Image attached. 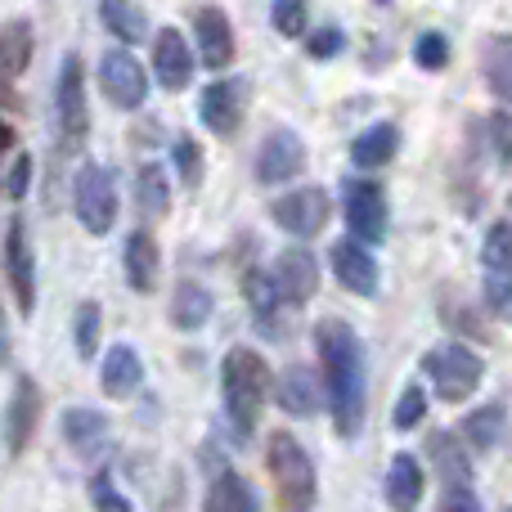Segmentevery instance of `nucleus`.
<instances>
[{
	"label": "nucleus",
	"mask_w": 512,
	"mask_h": 512,
	"mask_svg": "<svg viewBox=\"0 0 512 512\" xmlns=\"http://www.w3.org/2000/svg\"><path fill=\"white\" fill-rule=\"evenodd\" d=\"M176 167L185 185H198L203 180V149L194 140H176Z\"/></svg>",
	"instance_id": "4c0bfd02"
},
{
	"label": "nucleus",
	"mask_w": 512,
	"mask_h": 512,
	"mask_svg": "<svg viewBox=\"0 0 512 512\" xmlns=\"http://www.w3.org/2000/svg\"><path fill=\"white\" fill-rule=\"evenodd\" d=\"M248 297H252V310H256V319H270L274 315V301H279V292H274V283H270V274H261V270H252V279H248Z\"/></svg>",
	"instance_id": "f704fd0d"
},
{
	"label": "nucleus",
	"mask_w": 512,
	"mask_h": 512,
	"mask_svg": "<svg viewBox=\"0 0 512 512\" xmlns=\"http://www.w3.org/2000/svg\"><path fill=\"white\" fill-rule=\"evenodd\" d=\"M243 108H248V81L230 77V81H212L198 99V113H203V126L216 135H234L243 122Z\"/></svg>",
	"instance_id": "9d476101"
},
{
	"label": "nucleus",
	"mask_w": 512,
	"mask_h": 512,
	"mask_svg": "<svg viewBox=\"0 0 512 512\" xmlns=\"http://www.w3.org/2000/svg\"><path fill=\"white\" fill-rule=\"evenodd\" d=\"M104 432H108V423L95 409H68V414H63V436H68V445L81 454H95L99 445H104Z\"/></svg>",
	"instance_id": "a878e982"
},
{
	"label": "nucleus",
	"mask_w": 512,
	"mask_h": 512,
	"mask_svg": "<svg viewBox=\"0 0 512 512\" xmlns=\"http://www.w3.org/2000/svg\"><path fill=\"white\" fill-rule=\"evenodd\" d=\"M423 499V463L414 454H396L387 468V504L396 512H414Z\"/></svg>",
	"instance_id": "6ab92c4d"
},
{
	"label": "nucleus",
	"mask_w": 512,
	"mask_h": 512,
	"mask_svg": "<svg viewBox=\"0 0 512 512\" xmlns=\"http://www.w3.org/2000/svg\"><path fill=\"white\" fill-rule=\"evenodd\" d=\"M279 405L288 409V414L306 418V414H315V409L324 405V387H319V378L310 369L292 364V369L283 373V382H279Z\"/></svg>",
	"instance_id": "4be33fe9"
},
{
	"label": "nucleus",
	"mask_w": 512,
	"mask_h": 512,
	"mask_svg": "<svg viewBox=\"0 0 512 512\" xmlns=\"http://www.w3.org/2000/svg\"><path fill=\"white\" fill-rule=\"evenodd\" d=\"M270 283H274V292H279L283 301L301 306V301H310L315 297V288H319V261L306 248H288L279 261H274Z\"/></svg>",
	"instance_id": "4468645a"
},
{
	"label": "nucleus",
	"mask_w": 512,
	"mask_h": 512,
	"mask_svg": "<svg viewBox=\"0 0 512 512\" xmlns=\"http://www.w3.org/2000/svg\"><path fill=\"white\" fill-rule=\"evenodd\" d=\"M72 203H77V221L86 225V234H108L117 221V194L113 180L99 162H86L77 171V185H72Z\"/></svg>",
	"instance_id": "39448f33"
},
{
	"label": "nucleus",
	"mask_w": 512,
	"mask_h": 512,
	"mask_svg": "<svg viewBox=\"0 0 512 512\" xmlns=\"http://www.w3.org/2000/svg\"><path fill=\"white\" fill-rule=\"evenodd\" d=\"M99 14H104V27H108V32H113L122 45H131V41H140V36H144L140 9L126 5V0H104V5H99Z\"/></svg>",
	"instance_id": "c85d7f7f"
},
{
	"label": "nucleus",
	"mask_w": 512,
	"mask_h": 512,
	"mask_svg": "<svg viewBox=\"0 0 512 512\" xmlns=\"http://www.w3.org/2000/svg\"><path fill=\"white\" fill-rule=\"evenodd\" d=\"M207 315H212V292H207L203 283H180L176 301H171V319H176V328L194 333V328L207 324Z\"/></svg>",
	"instance_id": "393cba45"
},
{
	"label": "nucleus",
	"mask_w": 512,
	"mask_h": 512,
	"mask_svg": "<svg viewBox=\"0 0 512 512\" xmlns=\"http://www.w3.org/2000/svg\"><path fill=\"white\" fill-rule=\"evenodd\" d=\"M99 328H104V315H99L95 301H86V306L77 310V355L81 360H90V355L99 351Z\"/></svg>",
	"instance_id": "473e14b6"
},
{
	"label": "nucleus",
	"mask_w": 512,
	"mask_h": 512,
	"mask_svg": "<svg viewBox=\"0 0 512 512\" xmlns=\"http://www.w3.org/2000/svg\"><path fill=\"white\" fill-rule=\"evenodd\" d=\"M153 72H158V86L167 90H185L189 77H194V54H189L185 36L176 27H162L153 36Z\"/></svg>",
	"instance_id": "f3484780"
},
{
	"label": "nucleus",
	"mask_w": 512,
	"mask_h": 512,
	"mask_svg": "<svg viewBox=\"0 0 512 512\" xmlns=\"http://www.w3.org/2000/svg\"><path fill=\"white\" fill-rule=\"evenodd\" d=\"M27 180H32V158L23 153V158L14 162V171H9V194L23 198V194H27Z\"/></svg>",
	"instance_id": "a19ab883"
},
{
	"label": "nucleus",
	"mask_w": 512,
	"mask_h": 512,
	"mask_svg": "<svg viewBox=\"0 0 512 512\" xmlns=\"http://www.w3.org/2000/svg\"><path fill=\"white\" fill-rule=\"evenodd\" d=\"M490 126H495V144H499V158L508 162V117H504V113H495V122H490Z\"/></svg>",
	"instance_id": "79ce46f5"
},
{
	"label": "nucleus",
	"mask_w": 512,
	"mask_h": 512,
	"mask_svg": "<svg viewBox=\"0 0 512 512\" xmlns=\"http://www.w3.org/2000/svg\"><path fill=\"white\" fill-rule=\"evenodd\" d=\"M486 72H490V90H495L499 99H508V36H495V41H490Z\"/></svg>",
	"instance_id": "72a5a7b5"
},
{
	"label": "nucleus",
	"mask_w": 512,
	"mask_h": 512,
	"mask_svg": "<svg viewBox=\"0 0 512 512\" xmlns=\"http://www.w3.org/2000/svg\"><path fill=\"white\" fill-rule=\"evenodd\" d=\"M481 270H486V301L495 315H508L512 306V239L508 225H490L486 243H481Z\"/></svg>",
	"instance_id": "6e6552de"
},
{
	"label": "nucleus",
	"mask_w": 512,
	"mask_h": 512,
	"mask_svg": "<svg viewBox=\"0 0 512 512\" xmlns=\"http://www.w3.org/2000/svg\"><path fill=\"white\" fill-rule=\"evenodd\" d=\"M418 63H423L427 72H436V68H445L450 63V41H445L441 32H427V36H418Z\"/></svg>",
	"instance_id": "e433bc0d"
},
{
	"label": "nucleus",
	"mask_w": 512,
	"mask_h": 512,
	"mask_svg": "<svg viewBox=\"0 0 512 512\" xmlns=\"http://www.w3.org/2000/svg\"><path fill=\"white\" fill-rule=\"evenodd\" d=\"M436 459H441V481H445V499L441 512H481V499L472 495V463L459 445L445 436L436 441Z\"/></svg>",
	"instance_id": "f8f14e48"
},
{
	"label": "nucleus",
	"mask_w": 512,
	"mask_h": 512,
	"mask_svg": "<svg viewBox=\"0 0 512 512\" xmlns=\"http://www.w3.org/2000/svg\"><path fill=\"white\" fill-rule=\"evenodd\" d=\"M274 27H279L283 36L306 32V0H274Z\"/></svg>",
	"instance_id": "c9c22d12"
},
{
	"label": "nucleus",
	"mask_w": 512,
	"mask_h": 512,
	"mask_svg": "<svg viewBox=\"0 0 512 512\" xmlns=\"http://www.w3.org/2000/svg\"><path fill=\"white\" fill-rule=\"evenodd\" d=\"M158 243H153L149 230H135L131 239H126V279H131L135 292H149L153 283H158Z\"/></svg>",
	"instance_id": "5701e85b"
},
{
	"label": "nucleus",
	"mask_w": 512,
	"mask_h": 512,
	"mask_svg": "<svg viewBox=\"0 0 512 512\" xmlns=\"http://www.w3.org/2000/svg\"><path fill=\"white\" fill-rule=\"evenodd\" d=\"M319 360H324V391L333 405V427L342 436H355L364 423V346L351 324L324 319L315 333Z\"/></svg>",
	"instance_id": "f257e3e1"
},
{
	"label": "nucleus",
	"mask_w": 512,
	"mask_h": 512,
	"mask_svg": "<svg viewBox=\"0 0 512 512\" xmlns=\"http://www.w3.org/2000/svg\"><path fill=\"white\" fill-rule=\"evenodd\" d=\"M99 86H104V95L113 99L117 108H126V113L149 99V77H144L140 59H135L126 45L104 54V63H99Z\"/></svg>",
	"instance_id": "0eeeda50"
},
{
	"label": "nucleus",
	"mask_w": 512,
	"mask_h": 512,
	"mask_svg": "<svg viewBox=\"0 0 512 512\" xmlns=\"http://www.w3.org/2000/svg\"><path fill=\"white\" fill-rule=\"evenodd\" d=\"M328 261H333V270H337V283L351 288L355 297H373V292H378L382 270H378V261H373L369 248H360V243H351V239H337L333 252H328Z\"/></svg>",
	"instance_id": "dca6fc26"
},
{
	"label": "nucleus",
	"mask_w": 512,
	"mask_h": 512,
	"mask_svg": "<svg viewBox=\"0 0 512 512\" xmlns=\"http://www.w3.org/2000/svg\"><path fill=\"white\" fill-rule=\"evenodd\" d=\"M396 149H400V131H396V122H373L369 131H364L360 140L351 144V162H355L360 171L387 167V162L396 158Z\"/></svg>",
	"instance_id": "aec40b11"
},
{
	"label": "nucleus",
	"mask_w": 512,
	"mask_h": 512,
	"mask_svg": "<svg viewBox=\"0 0 512 512\" xmlns=\"http://www.w3.org/2000/svg\"><path fill=\"white\" fill-rule=\"evenodd\" d=\"M203 512H261V508H256L252 486L239 472H221V477L212 481V490H207Z\"/></svg>",
	"instance_id": "b1692460"
},
{
	"label": "nucleus",
	"mask_w": 512,
	"mask_h": 512,
	"mask_svg": "<svg viewBox=\"0 0 512 512\" xmlns=\"http://www.w3.org/2000/svg\"><path fill=\"white\" fill-rule=\"evenodd\" d=\"M5 279L14 288V301L23 315H32L36 306V256H32V243H27V225L14 221L5 234Z\"/></svg>",
	"instance_id": "9b49d317"
},
{
	"label": "nucleus",
	"mask_w": 512,
	"mask_h": 512,
	"mask_svg": "<svg viewBox=\"0 0 512 512\" xmlns=\"http://www.w3.org/2000/svg\"><path fill=\"white\" fill-rule=\"evenodd\" d=\"M328 212H333V203H328V194L315 185L292 189V194H283L279 203L270 207L274 225H279L283 234H292V239H315V234L324 230Z\"/></svg>",
	"instance_id": "423d86ee"
},
{
	"label": "nucleus",
	"mask_w": 512,
	"mask_h": 512,
	"mask_svg": "<svg viewBox=\"0 0 512 512\" xmlns=\"http://www.w3.org/2000/svg\"><path fill=\"white\" fill-rule=\"evenodd\" d=\"M463 436L472 441V450H477V454H490L499 445V436H504V409H499V405L477 409V414L463 423Z\"/></svg>",
	"instance_id": "cd10ccee"
},
{
	"label": "nucleus",
	"mask_w": 512,
	"mask_h": 512,
	"mask_svg": "<svg viewBox=\"0 0 512 512\" xmlns=\"http://www.w3.org/2000/svg\"><path fill=\"white\" fill-rule=\"evenodd\" d=\"M337 50H342V32H337V27H324V32L310 36V54H315V59H333Z\"/></svg>",
	"instance_id": "ea45409f"
},
{
	"label": "nucleus",
	"mask_w": 512,
	"mask_h": 512,
	"mask_svg": "<svg viewBox=\"0 0 512 512\" xmlns=\"http://www.w3.org/2000/svg\"><path fill=\"white\" fill-rule=\"evenodd\" d=\"M135 189H140L144 212H167L171 185H167V176H162V167H140V180H135Z\"/></svg>",
	"instance_id": "7c9ffc66"
},
{
	"label": "nucleus",
	"mask_w": 512,
	"mask_h": 512,
	"mask_svg": "<svg viewBox=\"0 0 512 512\" xmlns=\"http://www.w3.org/2000/svg\"><path fill=\"white\" fill-rule=\"evenodd\" d=\"M90 499H95L99 512H131V504H126L122 490H113V477L108 472H99L95 486H90Z\"/></svg>",
	"instance_id": "58836bf2"
},
{
	"label": "nucleus",
	"mask_w": 512,
	"mask_h": 512,
	"mask_svg": "<svg viewBox=\"0 0 512 512\" xmlns=\"http://www.w3.org/2000/svg\"><path fill=\"white\" fill-rule=\"evenodd\" d=\"M427 373H432L436 391H441L445 405H454V400H468L472 391L481 387V373H486V364L477 360V351H468L463 342H445L436 346L432 355H427Z\"/></svg>",
	"instance_id": "20e7f679"
},
{
	"label": "nucleus",
	"mask_w": 512,
	"mask_h": 512,
	"mask_svg": "<svg viewBox=\"0 0 512 512\" xmlns=\"http://www.w3.org/2000/svg\"><path fill=\"white\" fill-rule=\"evenodd\" d=\"M423 414H427V391L418 387V382H409V387L400 391V400H396V414H391V423H396L400 432H409V427L423 423Z\"/></svg>",
	"instance_id": "2f4dec72"
},
{
	"label": "nucleus",
	"mask_w": 512,
	"mask_h": 512,
	"mask_svg": "<svg viewBox=\"0 0 512 512\" xmlns=\"http://www.w3.org/2000/svg\"><path fill=\"white\" fill-rule=\"evenodd\" d=\"M32 423H36V387L32 382H18V396L9 405V450H23L27 436H32Z\"/></svg>",
	"instance_id": "bb28decb"
},
{
	"label": "nucleus",
	"mask_w": 512,
	"mask_h": 512,
	"mask_svg": "<svg viewBox=\"0 0 512 512\" xmlns=\"http://www.w3.org/2000/svg\"><path fill=\"white\" fill-rule=\"evenodd\" d=\"M301 167H306V149H301L297 135L292 131L265 135L261 153H256V180H265V185H283V180H292Z\"/></svg>",
	"instance_id": "2eb2a0df"
},
{
	"label": "nucleus",
	"mask_w": 512,
	"mask_h": 512,
	"mask_svg": "<svg viewBox=\"0 0 512 512\" xmlns=\"http://www.w3.org/2000/svg\"><path fill=\"white\" fill-rule=\"evenodd\" d=\"M27 54H32V27L27 23H14L0 32V72L14 77V72L27 68Z\"/></svg>",
	"instance_id": "c756f323"
},
{
	"label": "nucleus",
	"mask_w": 512,
	"mask_h": 512,
	"mask_svg": "<svg viewBox=\"0 0 512 512\" xmlns=\"http://www.w3.org/2000/svg\"><path fill=\"white\" fill-rule=\"evenodd\" d=\"M346 230H351V243H382L387 234V194L378 185H355L346 194Z\"/></svg>",
	"instance_id": "ddd939ff"
},
{
	"label": "nucleus",
	"mask_w": 512,
	"mask_h": 512,
	"mask_svg": "<svg viewBox=\"0 0 512 512\" xmlns=\"http://www.w3.org/2000/svg\"><path fill=\"white\" fill-rule=\"evenodd\" d=\"M54 117H59V131L68 144H77L90 126V108H86V77H81L77 54L63 59L59 72V95H54Z\"/></svg>",
	"instance_id": "1a4fd4ad"
},
{
	"label": "nucleus",
	"mask_w": 512,
	"mask_h": 512,
	"mask_svg": "<svg viewBox=\"0 0 512 512\" xmlns=\"http://www.w3.org/2000/svg\"><path fill=\"white\" fill-rule=\"evenodd\" d=\"M265 387H270V369L265 360L248 346H234L221 360V391H225V414L239 427V436H248L256 427V414L265 405Z\"/></svg>",
	"instance_id": "f03ea898"
},
{
	"label": "nucleus",
	"mask_w": 512,
	"mask_h": 512,
	"mask_svg": "<svg viewBox=\"0 0 512 512\" xmlns=\"http://www.w3.org/2000/svg\"><path fill=\"white\" fill-rule=\"evenodd\" d=\"M194 36H198V54H203L207 68H225V63L234 59L230 18H225L216 5H203V9L194 14Z\"/></svg>",
	"instance_id": "a211bd4d"
},
{
	"label": "nucleus",
	"mask_w": 512,
	"mask_h": 512,
	"mask_svg": "<svg viewBox=\"0 0 512 512\" xmlns=\"http://www.w3.org/2000/svg\"><path fill=\"white\" fill-rule=\"evenodd\" d=\"M140 382H144V364H140V355H135V346H126V342L113 346L104 360V391L113 400H126L140 391Z\"/></svg>",
	"instance_id": "412c9836"
},
{
	"label": "nucleus",
	"mask_w": 512,
	"mask_h": 512,
	"mask_svg": "<svg viewBox=\"0 0 512 512\" xmlns=\"http://www.w3.org/2000/svg\"><path fill=\"white\" fill-rule=\"evenodd\" d=\"M265 459H270V477H274V490H279V512H310L315 508L319 477H315V463H310V454L301 450L297 436L274 432L270 445H265Z\"/></svg>",
	"instance_id": "7ed1b4c3"
}]
</instances>
